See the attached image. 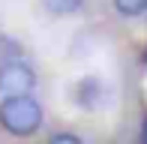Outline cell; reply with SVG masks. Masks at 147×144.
Wrapping results in <instances>:
<instances>
[{
  "label": "cell",
  "instance_id": "6",
  "mask_svg": "<svg viewBox=\"0 0 147 144\" xmlns=\"http://www.w3.org/2000/svg\"><path fill=\"white\" fill-rule=\"evenodd\" d=\"M114 6H117L120 15H129V18L147 12V0H114Z\"/></svg>",
  "mask_w": 147,
  "mask_h": 144
},
{
  "label": "cell",
  "instance_id": "4",
  "mask_svg": "<svg viewBox=\"0 0 147 144\" xmlns=\"http://www.w3.org/2000/svg\"><path fill=\"white\" fill-rule=\"evenodd\" d=\"M81 3L84 0H42V6L51 12V15H72Z\"/></svg>",
  "mask_w": 147,
  "mask_h": 144
},
{
  "label": "cell",
  "instance_id": "1",
  "mask_svg": "<svg viewBox=\"0 0 147 144\" xmlns=\"http://www.w3.org/2000/svg\"><path fill=\"white\" fill-rule=\"evenodd\" d=\"M0 126L12 135H33L42 126V105L33 96H3L0 102Z\"/></svg>",
  "mask_w": 147,
  "mask_h": 144
},
{
  "label": "cell",
  "instance_id": "9",
  "mask_svg": "<svg viewBox=\"0 0 147 144\" xmlns=\"http://www.w3.org/2000/svg\"><path fill=\"white\" fill-rule=\"evenodd\" d=\"M144 57H147V54H144Z\"/></svg>",
  "mask_w": 147,
  "mask_h": 144
},
{
  "label": "cell",
  "instance_id": "2",
  "mask_svg": "<svg viewBox=\"0 0 147 144\" xmlns=\"http://www.w3.org/2000/svg\"><path fill=\"white\" fill-rule=\"evenodd\" d=\"M36 87V75L21 60H9L0 66V96H21Z\"/></svg>",
  "mask_w": 147,
  "mask_h": 144
},
{
  "label": "cell",
  "instance_id": "3",
  "mask_svg": "<svg viewBox=\"0 0 147 144\" xmlns=\"http://www.w3.org/2000/svg\"><path fill=\"white\" fill-rule=\"evenodd\" d=\"M75 102L84 105V108H99L102 105V84L96 78H84L75 87Z\"/></svg>",
  "mask_w": 147,
  "mask_h": 144
},
{
  "label": "cell",
  "instance_id": "8",
  "mask_svg": "<svg viewBox=\"0 0 147 144\" xmlns=\"http://www.w3.org/2000/svg\"><path fill=\"white\" fill-rule=\"evenodd\" d=\"M141 141L147 144V120H144V129H141Z\"/></svg>",
  "mask_w": 147,
  "mask_h": 144
},
{
  "label": "cell",
  "instance_id": "7",
  "mask_svg": "<svg viewBox=\"0 0 147 144\" xmlns=\"http://www.w3.org/2000/svg\"><path fill=\"white\" fill-rule=\"evenodd\" d=\"M51 141L54 144H81L78 135H51Z\"/></svg>",
  "mask_w": 147,
  "mask_h": 144
},
{
  "label": "cell",
  "instance_id": "5",
  "mask_svg": "<svg viewBox=\"0 0 147 144\" xmlns=\"http://www.w3.org/2000/svg\"><path fill=\"white\" fill-rule=\"evenodd\" d=\"M21 45L15 42V39H9V36H0V66L3 63H9V60H18L21 57Z\"/></svg>",
  "mask_w": 147,
  "mask_h": 144
}]
</instances>
